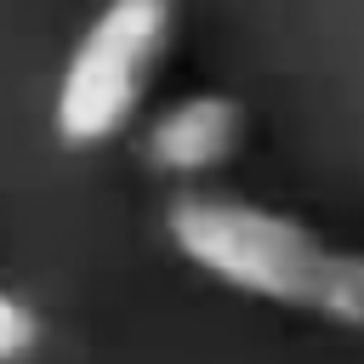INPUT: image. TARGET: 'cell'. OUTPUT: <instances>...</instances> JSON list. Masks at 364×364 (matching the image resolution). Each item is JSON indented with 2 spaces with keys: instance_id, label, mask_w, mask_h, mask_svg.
Returning a JSON list of instances; mask_svg holds the SVG:
<instances>
[{
  "instance_id": "1",
  "label": "cell",
  "mask_w": 364,
  "mask_h": 364,
  "mask_svg": "<svg viewBox=\"0 0 364 364\" xmlns=\"http://www.w3.org/2000/svg\"><path fill=\"white\" fill-rule=\"evenodd\" d=\"M165 239L188 267L250 301L364 330V250L330 245L301 216L188 182L165 205Z\"/></svg>"
},
{
  "instance_id": "2",
  "label": "cell",
  "mask_w": 364,
  "mask_h": 364,
  "mask_svg": "<svg viewBox=\"0 0 364 364\" xmlns=\"http://www.w3.org/2000/svg\"><path fill=\"white\" fill-rule=\"evenodd\" d=\"M176 40V0H108L74 40L57 91L51 131L63 148L119 142L154 97V80Z\"/></svg>"
},
{
  "instance_id": "3",
  "label": "cell",
  "mask_w": 364,
  "mask_h": 364,
  "mask_svg": "<svg viewBox=\"0 0 364 364\" xmlns=\"http://www.w3.org/2000/svg\"><path fill=\"white\" fill-rule=\"evenodd\" d=\"M245 102L228 97V91H188V97H171L165 108L148 114L142 125V159L148 171L171 176V182H199L222 165L239 159L245 148Z\"/></svg>"
},
{
  "instance_id": "4",
  "label": "cell",
  "mask_w": 364,
  "mask_h": 364,
  "mask_svg": "<svg viewBox=\"0 0 364 364\" xmlns=\"http://www.w3.org/2000/svg\"><path fill=\"white\" fill-rule=\"evenodd\" d=\"M40 341H46V318H40V307H34L23 290H6V284H0V364H23V358H34Z\"/></svg>"
}]
</instances>
